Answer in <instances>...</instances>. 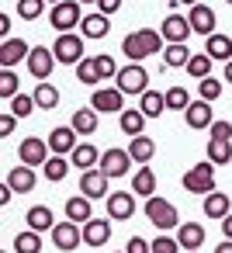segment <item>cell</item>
<instances>
[{
    "mask_svg": "<svg viewBox=\"0 0 232 253\" xmlns=\"http://www.w3.org/2000/svg\"><path fill=\"white\" fill-rule=\"evenodd\" d=\"M163 32H153V28H139L132 35L121 39V56H128L132 63H142L149 56H159L163 52Z\"/></svg>",
    "mask_w": 232,
    "mask_h": 253,
    "instance_id": "cell-1",
    "label": "cell"
},
{
    "mask_svg": "<svg viewBox=\"0 0 232 253\" xmlns=\"http://www.w3.org/2000/svg\"><path fill=\"white\" fill-rule=\"evenodd\" d=\"M146 218H149V225H156L159 232L180 229V211H177V205H170V201L159 198V194L146 198Z\"/></svg>",
    "mask_w": 232,
    "mask_h": 253,
    "instance_id": "cell-2",
    "label": "cell"
},
{
    "mask_svg": "<svg viewBox=\"0 0 232 253\" xmlns=\"http://www.w3.org/2000/svg\"><path fill=\"white\" fill-rule=\"evenodd\" d=\"M180 184H184L187 194H211V191H215V163H211V160L194 163V167L180 177Z\"/></svg>",
    "mask_w": 232,
    "mask_h": 253,
    "instance_id": "cell-3",
    "label": "cell"
},
{
    "mask_svg": "<svg viewBox=\"0 0 232 253\" xmlns=\"http://www.w3.org/2000/svg\"><path fill=\"white\" fill-rule=\"evenodd\" d=\"M115 87L128 97V94H135V97H142L146 90H149V73H146V66L142 63H128L125 70H118V77H115Z\"/></svg>",
    "mask_w": 232,
    "mask_h": 253,
    "instance_id": "cell-4",
    "label": "cell"
},
{
    "mask_svg": "<svg viewBox=\"0 0 232 253\" xmlns=\"http://www.w3.org/2000/svg\"><path fill=\"white\" fill-rule=\"evenodd\" d=\"M52 52H56V63H63V66H77V63L83 59V35H77V32H59Z\"/></svg>",
    "mask_w": 232,
    "mask_h": 253,
    "instance_id": "cell-5",
    "label": "cell"
},
{
    "mask_svg": "<svg viewBox=\"0 0 232 253\" xmlns=\"http://www.w3.org/2000/svg\"><path fill=\"white\" fill-rule=\"evenodd\" d=\"M80 21H83L80 0H63V4H52V11H49V25L59 32H73V28H80Z\"/></svg>",
    "mask_w": 232,
    "mask_h": 253,
    "instance_id": "cell-6",
    "label": "cell"
},
{
    "mask_svg": "<svg viewBox=\"0 0 232 253\" xmlns=\"http://www.w3.org/2000/svg\"><path fill=\"white\" fill-rule=\"evenodd\" d=\"M90 108L97 115H121L125 111V94L118 87H97L90 97Z\"/></svg>",
    "mask_w": 232,
    "mask_h": 253,
    "instance_id": "cell-7",
    "label": "cell"
},
{
    "mask_svg": "<svg viewBox=\"0 0 232 253\" xmlns=\"http://www.w3.org/2000/svg\"><path fill=\"white\" fill-rule=\"evenodd\" d=\"M83 243V225L80 222H56L52 225V246L56 250H63V253H70V250H77Z\"/></svg>",
    "mask_w": 232,
    "mask_h": 253,
    "instance_id": "cell-8",
    "label": "cell"
},
{
    "mask_svg": "<svg viewBox=\"0 0 232 253\" xmlns=\"http://www.w3.org/2000/svg\"><path fill=\"white\" fill-rule=\"evenodd\" d=\"M108 218L111 222H125L135 215V191H111L108 198Z\"/></svg>",
    "mask_w": 232,
    "mask_h": 253,
    "instance_id": "cell-9",
    "label": "cell"
},
{
    "mask_svg": "<svg viewBox=\"0 0 232 253\" xmlns=\"http://www.w3.org/2000/svg\"><path fill=\"white\" fill-rule=\"evenodd\" d=\"M159 32H163V39H166V45H177V42H187V39L194 35V28H191V21H187L184 14H166V18H163V25H159Z\"/></svg>",
    "mask_w": 232,
    "mask_h": 253,
    "instance_id": "cell-10",
    "label": "cell"
},
{
    "mask_svg": "<svg viewBox=\"0 0 232 253\" xmlns=\"http://www.w3.org/2000/svg\"><path fill=\"white\" fill-rule=\"evenodd\" d=\"M52 66H56V52H52L49 45H32V56H28V73H32L35 80H49Z\"/></svg>",
    "mask_w": 232,
    "mask_h": 253,
    "instance_id": "cell-11",
    "label": "cell"
},
{
    "mask_svg": "<svg viewBox=\"0 0 232 253\" xmlns=\"http://www.w3.org/2000/svg\"><path fill=\"white\" fill-rule=\"evenodd\" d=\"M28 56H32L28 42H21V39H4V45H0V70H14L18 63H28Z\"/></svg>",
    "mask_w": 232,
    "mask_h": 253,
    "instance_id": "cell-12",
    "label": "cell"
},
{
    "mask_svg": "<svg viewBox=\"0 0 232 253\" xmlns=\"http://www.w3.org/2000/svg\"><path fill=\"white\" fill-rule=\"evenodd\" d=\"M77 146H80V135H77V128H73V125H56V128L49 132V149H52V153L70 156Z\"/></svg>",
    "mask_w": 232,
    "mask_h": 253,
    "instance_id": "cell-13",
    "label": "cell"
},
{
    "mask_svg": "<svg viewBox=\"0 0 232 253\" xmlns=\"http://www.w3.org/2000/svg\"><path fill=\"white\" fill-rule=\"evenodd\" d=\"M184 122H187V128H211V122H215V111H211V101H191L187 104V111H184Z\"/></svg>",
    "mask_w": 232,
    "mask_h": 253,
    "instance_id": "cell-14",
    "label": "cell"
},
{
    "mask_svg": "<svg viewBox=\"0 0 232 253\" xmlns=\"http://www.w3.org/2000/svg\"><path fill=\"white\" fill-rule=\"evenodd\" d=\"M18 156L25 167H45L49 160V139H25L18 146Z\"/></svg>",
    "mask_w": 232,
    "mask_h": 253,
    "instance_id": "cell-15",
    "label": "cell"
},
{
    "mask_svg": "<svg viewBox=\"0 0 232 253\" xmlns=\"http://www.w3.org/2000/svg\"><path fill=\"white\" fill-rule=\"evenodd\" d=\"M132 163H135V160L128 156V149H108V153H101V163H97V167H101L108 177H125Z\"/></svg>",
    "mask_w": 232,
    "mask_h": 253,
    "instance_id": "cell-16",
    "label": "cell"
},
{
    "mask_svg": "<svg viewBox=\"0 0 232 253\" xmlns=\"http://www.w3.org/2000/svg\"><path fill=\"white\" fill-rule=\"evenodd\" d=\"M80 194H87L90 201H94V198H108V173H104L101 167L83 170V177H80Z\"/></svg>",
    "mask_w": 232,
    "mask_h": 253,
    "instance_id": "cell-17",
    "label": "cell"
},
{
    "mask_svg": "<svg viewBox=\"0 0 232 253\" xmlns=\"http://www.w3.org/2000/svg\"><path fill=\"white\" fill-rule=\"evenodd\" d=\"M187 21H191V28H194V35H215V11L208 7V4H194L191 11H187Z\"/></svg>",
    "mask_w": 232,
    "mask_h": 253,
    "instance_id": "cell-18",
    "label": "cell"
},
{
    "mask_svg": "<svg viewBox=\"0 0 232 253\" xmlns=\"http://www.w3.org/2000/svg\"><path fill=\"white\" fill-rule=\"evenodd\" d=\"M111 239V218H90V222H83V243L87 246H104Z\"/></svg>",
    "mask_w": 232,
    "mask_h": 253,
    "instance_id": "cell-19",
    "label": "cell"
},
{
    "mask_svg": "<svg viewBox=\"0 0 232 253\" xmlns=\"http://www.w3.org/2000/svg\"><path fill=\"white\" fill-rule=\"evenodd\" d=\"M128 156L142 167V163H149V160L156 156V142H153L146 132H142V135H132V139H128Z\"/></svg>",
    "mask_w": 232,
    "mask_h": 253,
    "instance_id": "cell-20",
    "label": "cell"
},
{
    "mask_svg": "<svg viewBox=\"0 0 232 253\" xmlns=\"http://www.w3.org/2000/svg\"><path fill=\"white\" fill-rule=\"evenodd\" d=\"M177 239H180L184 250H201V246H204V225H201V222H180Z\"/></svg>",
    "mask_w": 232,
    "mask_h": 253,
    "instance_id": "cell-21",
    "label": "cell"
},
{
    "mask_svg": "<svg viewBox=\"0 0 232 253\" xmlns=\"http://www.w3.org/2000/svg\"><path fill=\"white\" fill-rule=\"evenodd\" d=\"M204 52H208L215 63H229V59H232V39L215 32V35H208V39H204Z\"/></svg>",
    "mask_w": 232,
    "mask_h": 253,
    "instance_id": "cell-22",
    "label": "cell"
},
{
    "mask_svg": "<svg viewBox=\"0 0 232 253\" xmlns=\"http://www.w3.org/2000/svg\"><path fill=\"white\" fill-rule=\"evenodd\" d=\"M80 28H83V39H94V42H97V39H104V35H108L111 18H108V14H101V11H97V14H83Z\"/></svg>",
    "mask_w": 232,
    "mask_h": 253,
    "instance_id": "cell-23",
    "label": "cell"
},
{
    "mask_svg": "<svg viewBox=\"0 0 232 253\" xmlns=\"http://www.w3.org/2000/svg\"><path fill=\"white\" fill-rule=\"evenodd\" d=\"M146 122H149V118H146L139 108H125V111L118 115V125H121V132H125L128 139H132V135H142V132H146Z\"/></svg>",
    "mask_w": 232,
    "mask_h": 253,
    "instance_id": "cell-24",
    "label": "cell"
},
{
    "mask_svg": "<svg viewBox=\"0 0 232 253\" xmlns=\"http://www.w3.org/2000/svg\"><path fill=\"white\" fill-rule=\"evenodd\" d=\"M7 184L18 191V194H32L35 191V167H14L11 173H7Z\"/></svg>",
    "mask_w": 232,
    "mask_h": 253,
    "instance_id": "cell-25",
    "label": "cell"
},
{
    "mask_svg": "<svg viewBox=\"0 0 232 253\" xmlns=\"http://www.w3.org/2000/svg\"><path fill=\"white\" fill-rule=\"evenodd\" d=\"M132 191H135L139 198H153V194H156V173H153L149 163H142V167L135 170V177H132Z\"/></svg>",
    "mask_w": 232,
    "mask_h": 253,
    "instance_id": "cell-26",
    "label": "cell"
},
{
    "mask_svg": "<svg viewBox=\"0 0 232 253\" xmlns=\"http://www.w3.org/2000/svg\"><path fill=\"white\" fill-rule=\"evenodd\" d=\"M229 211H232V201H229V194H222V191H211V194H204V215H208V218L222 222Z\"/></svg>",
    "mask_w": 232,
    "mask_h": 253,
    "instance_id": "cell-27",
    "label": "cell"
},
{
    "mask_svg": "<svg viewBox=\"0 0 232 253\" xmlns=\"http://www.w3.org/2000/svg\"><path fill=\"white\" fill-rule=\"evenodd\" d=\"M73 70H77V80H80L83 87H97V84H104V80H101V70H97V56H83Z\"/></svg>",
    "mask_w": 232,
    "mask_h": 253,
    "instance_id": "cell-28",
    "label": "cell"
},
{
    "mask_svg": "<svg viewBox=\"0 0 232 253\" xmlns=\"http://www.w3.org/2000/svg\"><path fill=\"white\" fill-rule=\"evenodd\" d=\"M25 222H28V229H35V232H52V225H56V215H52L45 205H35V208H28Z\"/></svg>",
    "mask_w": 232,
    "mask_h": 253,
    "instance_id": "cell-29",
    "label": "cell"
},
{
    "mask_svg": "<svg viewBox=\"0 0 232 253\" xmlns=\"http://www.w3.org/2000/svg\"><path fill=\"white\" fill-rule=\"evenodd\" d=\"M191 49H187V42H177V45H166V52H163V66L166 70H184L187 63H191Z\"/></svg>",
    "mask_w": 232,
    "mask_h": 253,
    "instance_id": "cell-30",
    "label": "cell"
},
{
    "mask_svg": "<svg viewBox=\"0 0 232 253\" xmlns=\"http://www.w3.org/2000/svg\"><path fill=\"white\" fill-rule=\"evenodd\" d=\"M139 111H142L146 118H159V115L166 111V94H159V90H146V94L139 97Z\"/></svg>",
    "mask_w": 232,
    "mask_h": 253,
    "instance_id": "cell-31",
    "label": "cell"
},
{
    "mask_svg": "<svg viewBox=\"0 0 232 253\" xmlns=\"http://www.w3.org/2000/svg\"><path fill=\"white\" fill-rule=\"evenodd\" d=\"M70 163H73V167H80V170H94V167L101 163V153H97L90 142H80V146L70 153Z\"/></svg>",
    "mask_w": 232,
    "mask_h": 253,
    "instance_id": "cell-32",
    "label": "cell"
},
{
    "mask_svg": "<svg viewBox=\"0 0 232 253\" xmlns=\"http://www.w3.org/2000/svg\"><path fill=\"white\" fill-rule=\"evenodd\" d=\"M66 218H70V222H90V218H94L90 198H87V194H73V198L66 201Z\"/></svg>",
    "mask_w": 232,
    "mask_h": 253,
    "instance_id": "cell-33",
    "label": "cell"
},
{
    "mask_svg": "<svg viewBox=\"0 0 232 253\" xmlns=\"http://www.w3.org/2000/svg\"><path fill=\"white\" fill-rule=\"evenodd\" d=\"M70 125L77 128V135H94L97 132V111L94 108H77Z\"/></svg>",
    "mask_w": 232,
    "mask_h": 253,
    "instance_id": "cell-34",
    "label": "cell"
},
{
    "mask_svg": "<svg viewBox=\"0 0 232 253\" xmlns=\"http://www.w3.org/2000/svg\"><path fill=\"white\" fill-rule=\"evenodd\" d=\"M208 160L215 167H229L232 163V139H208Z\"/></svg>",
    "mask_w": 232,
    "mask_h": 253,
    "instance_id": "cell-35",
    "label": "cell"
},
{
    "mask_svg": "<svg viewBox=\"0 0 232 253\" xmlns=\"http://www.w3.org/2000/svg\"><path fill=\"white\" fill-rule=\"evenodd\" d=\"M70 160L66 156H59V153H52L49 160H45V167H42V173H45V180H52V184H59V180H66V173H70Z\"/></svg>",
    "mask_w": 232,
    "mask_h": 253,
    "instance_id": "cell-36",
    "label": "cell"
},
{
    "mask_svg": "<svg viewBox=\"0 0 232 253\" xmlns=\"http://www.w3.org/2000/svg\"><path fill=\"white\" fill-rule=\"evenodd\" d=\"M14 253H42V232L25 229L14 236Z\"/></svg>",
    "mask_w": 232,
    "mask_h": 253,
    "instance_id": "cell-37",
    "label": "cell"
},
{
    "mask_svg": "<svg viewBox=\"0 0 232 253\" xmlns=\"http://www.w3.org/2000/svg\"><path fill=\"white\" fill-rule=\"evenodd\" d=\"M211 63H215V59H211L208 52H194V56H191V63H187L184 70H187L194 80H204V77H211Z\"/></svg>",
    "mask_w": 232,
    "mask_h": 253,
    "instance_id": "cell-38",
    "label": "cell"
},
{
    "mask_svg": "<svg viewBox=\"0 0 232 253\" xmlns=\"http://www.w3.org/2000/svg\"><path fill=\"white\" fill-rule=\"evenodd\" d=\"M35 101H39V108H42V111H52V108L59 104V90H56L52 84H45V80H42V84L35 87Z\"/></svg>",
    "mask_w": 232,
    "mask_h": 253,
    "instance_id": "cell-39",
    "label": "cell"
},
{
    "mask_svg": "<svg viewBox=\"0 0 232 253\" xmlns=\"http://www.w3.org/2000/svg\"><path fill=\"white\" fill-rule=\"evenodd\" d=\"M42 14H45V0H18V18L39 21Z\"/></svg>",
    "mask_w": 232,
    "mask_h": 253,
    "instance_id": "cell-40",
    "label": "cell"
},
{
    "mask_svg": "<svg viewBox=\"0 0 232 253\" xmlns=\"http://www.w3.org/2000/svg\"><path fill=\"white\" fill-rule=\"evenodd\" d=\"M187 104H191L187 87H170L166 90V111H187Z\"/></svg>",
    "mask_w": 232,
    "mask_h": 253,
    "instance_id": "cell-41",
    "label": "cell"
},
{
    "mask_svg": "<svg viewBox=\"0 0 232 253\" xmlns=\"http://www.w3.org/2000/svg\"><path fill=\"white\" fill-rule=\"evenodd\" d=\"M18 73L14 70H0V97L4 101H11V97H18Z\"/></svg>",
    "mask_w": 232,
    "mask_h": 253,
    "instance_id": "cell-42",
    "label": "cell"
},
{
    "mask_svg": "<svg viewBox=\"0 0 232 253\" xmlns=\"http://www.w3.org/2000/svg\"><path fill=\"white\" fill-rule=\"evenodd\" d=\"M222 87H225V80L204 77V80L197 84V94H201V101H218V97H222Z\"/></svg>",
    "mask_w": 232,
    "mask_h": 253,
    "instance_id": "cell-43",
    "label": "cell"
},
{
    "mask_svg": "<svg viewBox=\"0 0 232 253\" xmlns=\"http://www.w3.org/2000/svg\"><path fill=\"white\" fill-rule=\"evenodd\" d=\"M35 108H39L35 94H18V97H11V111H14L18 118H28V115H32Z\"/></svg>",
    "mask_w": 232,
    "mask_h": 253,
    "instance_id": "cell-44",
    "label": "cell"
},
{
    "mask_svg": "<svg viewBox=\"0 0 232 253\" xmlns=\"http://www.w3.org/2000/svg\"><path fill=\"white\" fill-rule=\"evenodd\" d=\"M149 253H184V246H180V239H177V236L159 232V236L153 239V250H149Z\"/></svg>",
    "mask_w": 232,
    "mask_h": 253,
    "instance_id": "cell-45",
    "label": "cell"
},
{
    "mask_svg": "<svg viewBox=\"0 0 232 253\" xmlns=\"http://www.w3.org/2000/svg\"><path fill=\"white\" fill-rule=\"evenodd\" d=\"M97 70H101V80H111V77H118V63H115L111 56H97Z\"/></svg>",
    "mask_w": 232,
    "mask_h": 253,
    "instance_id": "cell-46",
    "label": "cell"
},
{
    "mask_svg": "<svg viewBox=\"0 0 232 253\" xmlns=\"http://www.w3.org/2000/svg\"><path fill=\"white\" fill-rule=\"evenodd\" d=\"M208 139H232V125L229 122H211V128H208Z\"/></svg>",
    "mask_w": 232,
    "mask_h": 253,
    "instance_id": "cell-47",
    "label": "cell"
},
{
    "mask_svg": "<svg viewBox=\"0 0 232 253\" xmlns=\"http://www.w3.org/2000/svg\"><path fill=\"white\" fill-rule=\"evenodd\" d=\"M125 250H128V253H149V250H153V243H149V239H142V236H132V239L125 243Z\"/></svg>",
    "mask_w": 232,
    "mask_h": 253,
    "instance_id": "cell-48",
    "label": "cell"
},
{
    "mask_svg": "<svg viewBox=\"0 0 232 253\" xmlns=\"http://www.w3.org/2000/svg\"><path fill=\"white\" fill-rule=\"evenodd\" d=\"M14 125H18V115H14V111H4V115H0V135H11Z\"/></svg>",
    "mask_w": 232,
    "mask_h": 253,
    "instance_id": "cell-49",
    "label": "cell"
},
{
    "mask_svg": "<svg viewBox=\"0 0 232 253\" xmlns=\"http://www.w3.org/2000/svg\"><path fill=\"white\" fill-rule=\"evenodd\" d=\"M97 11L111 18V14H118V11H121V0H97Z\"/></svg>",
    "mask_w": 232,
    "mask_h": 253,
    "instance_id": "cell-50",
    "label": "cell"
},
{
    "mask_svg": "<svg viewBox=\"0 0 232 253\" xmlns=\"http://www.w3.org/2000/svg\"><path fill=\"white\" fill-rule=\"evenodd\" d=\"M18 191L11 187V184H4V187H0V205H11V198H14Z\"/></svg>",
    "mask_w": 232,
    "mask_h": 253,
    "instance_id": "cell-51",
    "label": "cell"
},
{
    "mask_svg": "<svg viewBox=\"0 0 232 253\" xmlns=\"http://www.w3.org/2000/svg\"><path fill=\"white\" fill-rule=\"evenodd\" d=\"M222 236H225V239H232V211L222 218Z\"/></svg>",
    "mask_w": 232,
    "mask_h": 253,
    "instance_id": "cell-52",
    "label": "cell"
},
{
    "mask_svg": "<svg viewBox=\"0 0 232 253\" xmlns=\"http://www.w3.org/2000/svg\"><path fill=\"white\" fill-rule=\"evenodd\" d=\"M0 35H4V39L11 35V14H0Z\"/></svg>",
    "mask_w": 232,
    "mask_h": 253,
    "instance_id": "cell-53",
    "label": "cell"
},
{
    "mask_svg": "<svg viewBox=\"0 0 232 253\" xmlns=\"http://www.w3.org/2000/svg\"><path fill=\"white\" fill-rule=\"evenodd\" d=\"M215 253H232V239H222V243L215 246Z\"/></svg>",
    "mask_w": 232,
    "mask_h": 253,
    "instance_id": "cell-54",
    "label": "cell"
},
{
    "mask_svg": "<svg viewBox=\"0 0 232 253\" xmlns=\"http://www.w3.org/2000/svg\"><path fill=\"white\" fill-rule=\"evenodd\" d=\"M222 80H225V84H232V59L225 63V70H222Z\"/></svg>",
    "mask_w": 232,
    "mask_h": 253,
    "instance_id": "cell-55",
    "label": "cell"
},
{
    "mask_svg": "<svg viewBox=\"0 0 232 253\" xmlns=\"http://www.w3.org/2000/svg\"><path fill=\"white\" fill-rule=\"evenodd\" d=\"M177 4H187V7H194V4H201V0H177Z\"/></svg>",
    "mask_w": 232,
    "mask_h": 253,
    "instance_id": "cell-56",
    "label": "cell"
},
{
    "mask_svg": "<svg viewBox=\"0 0 232 253\" xmlns=\"http://www.w3.org/2000/svg\"><path fill=\"white\" fill-rule=\"evenodd\" d=\"M45 4H63V0H45Z\"/></svg>",
    "mask_w": 232,
    "mask_h": 253,
    "instance_id": "cell-57",
    "label": "cell"
},
{
    "mask_svg": "<svg viewBox=\"0 0 232 253\" xmlns=\"http://www.w3.org/2000/svg\"><path fill=\"white\" fill-rule=\"evenodd\" d=\"M80 4H97V0H80Z\"/></svg>",
    "mask_w": 232,
    "mask_h": 253,
    "instance_id": "cell-58",
    "label": "cell"
},
{
    "mask_svg": "<svg viewBox=\"0 0 232 253\" xmlns=\"http://www.w3.org/2000/svg\"><path fill=\"white\" fill-rule=\"evenodd\" d=\"M184 253H201V250H184Z\"/></svg>",
    "mask_w": 232,
    "mask_h": 253,
    "instance_id": "cell-59",
    "label": "cell"
},
{
    "mask_svg": "<svg viewBox=\"0 0 232 253\" xmlns=\"http://www.w3.org/2000/svg\"><path fill=\"white\" fill-rule=\"evenodd\" d=\"M111 253H128V250H111Z\"/></svg>",
    "mask_w": 232,
    "mask_h": 253,
    "instance_id": "cell-60",
    "label": "cell"
},
{
    "mask_svg": "<svg viewBox=\"0 0 232 253\" xmlns=\"http://www.w3.org/2000/svg\"><path fill=\"white\" fill-rule=\"evenodd\" d=\"M225 4H229V7H232V0H225Z\"/></svg>",
    "mask_w": 232,
    "mask_h": 253,
    "instance_id": "cell-61",
    "label": "cell"
},
{
    "mask_svg": "<svg viewBox=\"0 0 232 253\" xmlns=\"http://www.w3.org/2000/svg\"><path fill=\"white\" fill-rule=\"evenodd\" d=\"M4 253H11V250H4Z\"/></svg>",
    "mask_w": 232,
    "mask_h": 253,
    "instance_id": "cell-62",
    "label": "cell"
}]
</instances>
